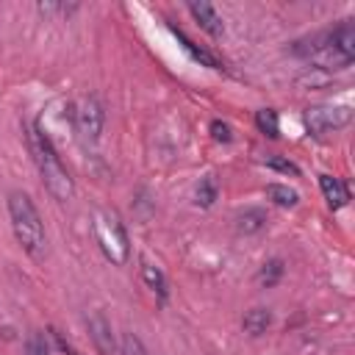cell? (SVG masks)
Listing matches in <instances>:
<instances>
[{"label":"cell","instance_id":"cell-1","mask_svg":"<svg viewBox=\"0 0 355 355\" xmlns=\"http://www.w3.org/2000/svg\"><path fill=\"white\" fill-rule=\"evenodd\" d=\"M28 150H31L36 166H39L42 183L50 191V197L58 200V202H69L75 197V180L67 172V166H64L55 144L39 130V125H31L28 128Z\"/></svg>","mask_w":355,"mask_h":355},{"label":"cell","instance_id":"cell-2","mask_svg":"<svg viewBox=\"0 0 355 355\" xmlns=\"http://www.w3.org/2000/svg\"><path fill=\"white\" fill-rule=\"evenodd\" d=\"M8 219H11V230L19 241V247L42 261L47 255V233H44V222L39 216V208L33 205V200L25 191H11L8 194Z\"/></svg>","mask_w":355,"mask_h":355},{"label":"cell","instance_id":"cell-3","mask_svg":"<svg viewBox=\"0 0 355 355\" xmlns=\"http://www.w3.org/2000/svg\"><path fill=\"white\" fill-rule=\"evenodd\" d=\"M94 239H97L103 255H105L111 263L122 266V263L128 261V255H130L128 233H125V225L119 222V216H116L114 211L100 208V211L94 214Z\"/></svg>","mask_w":355,"mask_h":355},{"label":"cell","instance_id":"cell-4","mask_svg":"<svg viewBox=\"0 0 355 355\" xmlns=\"http://www.w3.org/2000/svg\"><path fill=\"white\" fill-rule=\"evenodd\" d=\"M103 122H105V114H103V105L97 97L86 94L78 105H75V114H72V125H75V133L86 141V144H94L103 133Z\"/></svg>","mask_w":355,"mask_h":355},{"label":"cell","instance_id":"cell-5","mask_svg":"<svg viewBox=\"0 0 355 355\" xmlns=\"http://www.w3.org/2000/svg\"><path fill=\"white\" fill-rule=\"evenodd\" d=\"M305 128L313 136H324L330 130H338L344 125H349L352 119V108L349 105H311L305 108Z\"/></svg>","mask_w":355,"mask_h":355},{"label":"cell","instance_id":"cell-6","mask_svg":"<svg viewBox=\"0 0 355 355\" xmlns=\"http://www.w3.org/2000/svg\"><path fill=\"white\" fill-rule=\"evenodd\" d=\"M89 338H92L97 355H114V352H116V341H114L111 322H108L100 311H94V313L89 316Z\"/></svg>","mask_w":355,"mask_h":355},{"label":"cell","instance_id":"cell-7","mask_svg":"<svg viewBox=\"0 0 355 355\" xmlns=\"http://www.w3.org/2000/svg\"><path fill=\"white\" fill-rule=\"evenodd\" d=\"M189 11H191V17L197 19V25L205 31V33H211V36H222L225 33V22H222V17H219V11L211 6V3H189Z\"/></svg>","mask_w":355,"mask_h":355},{"label":"cell","instance_id":"cell-8","mask_svg":"<svg viewBox=\"0 0 355 355\" xmlns=\"http://www.w3.org/2000/svg\"><path fill=\"white\" fill-rule=\"evenodd\" d=\"M319 186H322V194H324V200L333 211H338L349 202V189H347L344 180H338L333 175H319Z\"/></svg>","mask_w":355,"mask_h":355},{"label":"cell","instance_id":"cell-9","mask_svg":"<svg viewBox=\"0 0 355 355\" xmlns=\"http://www.w3.org/2000/svg\"><path fill=\"white\" fill-rule=\"evenodd\" d=\"M327 42H330L336 50H341L344 55L355 58V25H352L349 19H344L338 28H333V31L327 33Z\"/></svg>","mask_w":355,"mask_h":355},{"label":"cell","instance_id":"cell-10","mask_svg":"<svg viewBox=\"0 0 355 355\" xmlns=\"http://www.w3.org/2000/svg\"><path fill=\"white\" fill-rule=\"evenodd\" d=\"M263 227H266V214L261 208H247V211H241L236 216V230L244 233V236H252V233H258Z\"/></svg>","mask_w":355,"mask_h":355},{"label":"cell","instance_id":"cell-11","mask_svg":"<svg viewBox=\"0 0 355 355\" xmlns=\"http://www.w3.org/2000/svg\"><path fill=\"white\" fill-rule=\"evenodd\" d=\"M172 33H175V36H178V39L183 42V47L189 50V55H191L194 61H200L202 67H211V69H222V64L216 61V55H214V53H208L205 47H200V44H194V42H191V39H189V36H186L183 31H178V28H172Z\"/></svg>","mask_w":355,"mask_h":355},{"label":"cell","instance_id":"cell-12","mask_svg":"<svg viewBox=\"0 0 355 355\" xmlns=\"http://www.w3.org/2000/svg\"><path fill=\"white\" fill-rule=\"evenodd\" d=\"M269 324H272V313H269L266 308H250V311L244 313V319H241V327H244V333H250V336L266 333Z\"/></svg>","mask_w":355,"mask_h":355},{"label":"cell","instance_id":"cell-13","mask_svg":"<svg viewBox=\"0 0 355 355\" xmlns=\"http://www.w3.org/2000/svg\"><path fill=\"white\" fill-rule=\"evenodd\" d=\"M266 197H269L275 205H280V208H294V205L300 202V194H297L291 186H286V183H269V186H266Z\"/></svg>","mask_w":355,"mask_h":355},{"label":"cell","instance_id":"cell-14","mask_svg":"<svg viewBox=\"0 0 355 355\" xmlns=\"http://www.w3.org/2000/svg\"><path fill=\"white\" fill-rule=\"evenodd\" d=\"M141 280H144L161 300H166V277H164V272H161L155 263L141 261Z\"/></svg>","mask_w":355,"mask_h":355},{"label":"cell","instance_id":"cell-15","mask_svg":"<svg viewBox=\"0 0 355 355\" xmlns=\"http://www.w3.org/2000/svg\"><path fill=\"white\" fill-rule=\"evenodd\" d=\"M255 125H258V130H261L263 136H269V139H277V136H280V125H277V111H275V108H261V111L255 114Z\"/></svg>","mask_w":355,"mask_h":355},{"label":"cell","instance_id":"cell-16","mask_svg":"<svg viewBox=\"0 0 355 355\" xmlns=\"http://www.w3.org/2000/svg\"><path fill=\"white\" fill-rule=\"evenodd\" d=\"M283 277V261L280 258H272V261H266L261 269H258V275H255V280H258V286H275L277 280Z\"/></svg>","mask_w":355,"mask_h":355},{"label":"cell","instance_id":"cell-17","mask_svg":"<svg viewBox=\"0 0 355 355\" xmlns=\"http://www.w3.org/2000/svg\"><path fill=\"white\" fill-rule=\"evenodd\" d=\"M216 194H219V186H216V180H214V178H202V180H200V186H197V191H194L197 205H202V208H211V205H214V200H216Z\"/></svg>","mask_w":355,"mask_h":355},{"label":"cell","instance_id":"cell-18","mask_svg":"<svg viewBox=\"0 0 355 355\" xmlns=\"http://www.w3.org/2000/svg\"><path fill=\"white\" fill-rule=\"evenodd\" d=\"M327 83H330V72L316 69V67H311L305 75L297 78V86H311V89H319V86H327Z\"/></svg>","mask_w":355,"mask_h":355},{"label":"cell","instance_id":"cell-19","mask_svg":"<svg viewBox=\"0 0 355 355\" xmlns=\"http://www.w3.org/2000/svg\"><path fill=\"white\" fill-rule=\"evenodd\" d=\"M119 355H150L141 344V338L136 333H122V341H119Z\"/></svg>","mask_w":355,"mask_h":355},{"label":"cell","instance_id":"cell-20","mask_svg":"<svg viewBox=\"0 0 355 355\" xmlns=\"http://www.w3.org/2000/svg\"><path fill=\"white\" fill-rule=\"evenodd\" d=\"M266 166L275 169V172H283V175H294V178L300 175V166L294 161L283 158V155H266Z\"/></svg>","mask_w":355,"mask_h":355},{"label":"cell","instance_id":"cell-21","mask_svg":"<svg viewBox=\"0 0 355 355\" xmlns=\"http://www.w3.org/2000/svg\"><path fill=\"white\" fill-rule=\"evenodd\" d=\"M25 355H50L44 336H39V333H31V338L25 341Z\"/></svg>","mask_w":355,"mask_h":355},{"label":"cell","instance_id":"cell-22","mask_svg":"<svg viewBox=\"0 0 355 355\" xmlns=\"http://www.w3.org/2000/svg\"><path fill=\"white\" fill-rule=\"evenodd\" d=\"M211 136H214V141H222V144H227V141L233 139V130H230V125H227V122H222V119H214V122H211Z\"/></svg>","mask_w":355,"mask_h":355}]
</instances>
